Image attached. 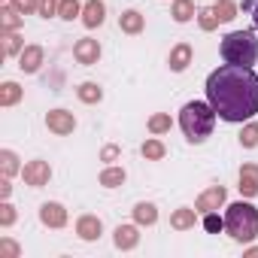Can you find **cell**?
Returning a JSON list of instances; mask_svg holds the SVG:
<instances>
[{
  "label": "cell",
  "instance_id": "13",
  "mask_svg": "<svg viewBox=\"0 0 258 258\" xmlns=\"http://www.w3.org/2000/svg\"><path fill=\"white\" fill-rule=\"evenodd\" d=\"M191 58H195V49H191L188 43H176V46L170 49L167 64H170V70H173V73H182V70H188Z\"/></svg>",
  "mask_w": 258,
  "mask_h": 258
},
{
  "label": "cell",
  "instance_id": "7",
  "mask_svg": "<svg viewBox=\"0 0 258 258\" xmlns=\"http://www.w3.org/2000/svg\"><path fill=\"white\" fill-rule=\"evenodd\" d=\"M73 58L82 64V67H94L100 61V43L91 40V37H82L73 43Z\"/></svg>",
  "mask_w": 258,
  "mask_h": 258
},
{
  "label": "cell",
  "instance_id": "3",
  "mask_svg": "<svg viewBox=\"0 0 258 258\" xmlns=\"http://www.w3.org/2000/svg\"><path fill=\"white\" fill-rule=\"evenodd\" d=\"M225 231L237 243H252L258 237V210L249 201L228 204V210H225Z\"/></svg>",
  "mask_w": 258,
  "mask_h": 258
},
{
  "label": "cell",
  "instance_id": "1",
  "mask_svg": "<svg viewBox=\"0 0 258 258\" xmlns=\"http://www.w3.org/2000/svg\"><path fill=\"white\" fill-rule=\"evenodd\" d=\"M207 100L225 121H249L258 112V73L222 64L207 76Z\"/></svg>",
  "mask_w": 258,
  "mask_h": 258
},
{
  "label": "cell",
  "instance_id": "28",
  "mask_svg": "<svg viewBox=\"0 0 258 258\" xmlns=\"http://www.w3.org/2000/svg\"><path fill=\"white\" fill-rule=\"evenodd\" d=\"M76 16H82V4H79V0H61V4H58V19L73 22Z\"/></svg>",
  "mask_w": 258,
  "mask_h": 258
},
{
  "label": "cell",
  "instance_id": "23",
  "mask_svg": "<svg viewBox=\"0 0 258 258\" xmlns=\"http://www.w3.org/2000/svg\"><path fill=\"white\" fill-rule=\"evenodd\" d=\"M124 179H127L124 167H106V170L100 173V185H103V188H118V185H124Z\"/></svg>",
  "mask_w": 258,
  "mask_h": 258
},
{
  "label": "cell",
  "instance_id": "22",
  "mask_svg": "<svg viewBox=\"0 0 258 258\" xmlns=\"http://www.w3.org/2000/svg\"><path fill=\"white\" fill-rule=\"evenodd\" d=\"M76 97H79L82 103H100V100H103V88H100L97 82H82V85L76 88Z\"/></svg>",
  "mask_w": 258,
  "mask_h": 258
},
{
  "label": "cell",
  "instance_id": "38",
  "mask_svg": "<svg viewBox=\"0 0 258 258\" xmlns=\"http://www.w3.org/2000/svg\"><path fill=\"white\" fill-rule=\"evenodd\" d=\"M10 191H13V185H10V176H4V179H0V198H10Z\"/></svg>",
  "mask_w": 258,
  "mask_h": 258
},
{
  "label": "cell",
  "instance_id": "5",
  "mask_svg": "<svg viewBox=\"0 0 258 258\" xmlns=\"http://www.w3.org/2000/svg\"><path fill=\"white\" fill-rule=\"evenodd\" d=\"M22 179H25V185H31V188H43V185H49V179H52V167H49V161H40V158L28 161V164L22 167Z\"/></svg>",
  "mask_w": 258,
  "mask_h": 258
},
{
  "label": "cell",
  "instance_id": "39",
  "mask_svg": "<svg viewBox=\"0 0 258 258\" xmlns=\"http://www.w3.org/2000/svg\"><path fill=\"white\" fill-rule=\"evenodd\" d=\"M252 22H255V28H258V0H255V7H252Z\"/></svg>",
  "mask_w": 258,
  "mask_h": 258
},
{
  "label": "cell",
  "instance_id": "9",
  "mask_svg": "<svg viewBox=\"0 0 258 258\" xmlns=\"http://www.w3.org/2000/svg\"><path fill=\"white\" fill-rule=\"evenodd\" d=\"M40 222H43L46 228H64V225H67V210H64L58 201H46V204L40 207Z\"/></svg>",
  "mask_w": 258,
  "mask_h": 258
},
{
  "label": "cell",
  "instance_id": "18",
  "mask_svg": "<svg viewBox=\"0 0 258 258\" xmlns=\"http://www.w3.org/2000/svg\"><path fill=\"white\" fill-rule=\"evenodd\" d=\"M134 222H137V225H146V228L155 225V222H158V207L149 204V201H140V204L134 207Z\"/></svg>",
  "mask_w": 258,
  "mask_h": 258
},
{
  "label": "cell",
  "instance_id": "35",
  "mask_svg": "<svg viewBox=\"0 0 258 258\" xmlns=\"http://www.w3.org/2000/svg\"><path fill=\"white\" fill-rule=\"evenodd\" d=\"M10 4H13L22 16H31V13H37V10H40V0H10Z\"/></svg>",
  "mask_w": 258,
  "mask_h": 258
},
{
  "label": "cell",
  "instance_id": "26",
  "mask_svg": "<svg viewBox=\"0 0 258 258\" xmlns=\"http://www.w3.org/2000/svg\"><path fill=\"white\" fill-rule=\"evenodd\" d=\"M213 13H216L219 22H234L237 19V4H234V0H216Z\"/></svg>",
  "mask_w": 258,
  "mask_h": 258
},
{
  "label": "cell",
  "instance_id": "31",
  "mask_svg": "<svg viewBox=\"0 0 258 258\" xmlns=\"http://www.w3.org/2000/svg\"><path fill=\"white\" fill-rule=\"evenodd\" d=\"M204 228L210 231V234H219V231H225V219L213 210V213H204Z\"/></svg>",
  "mask_w": 258,
  "mask_h": 258
},
{
  "label": "cell",
  "instance_id": "8",
  "mask_svg": "<svg viewBox=\"0 0 258 258\" xmlns=\"http://www.w3.org/2000/svg\"><path fill=\"white\" fill-rule=\"evenodd\" d=\"M225 201H228L225 185H210V188H207V191L195 201V210H198V213H213V210L225 207Z\"/></svg>",
  "mask_w": 258,
  "mask_h": 258
},
{
  "label": "cell",
  "instance_id": "37",
  "mask_svg": "<svg viewBox=\"0 0 258 258\" xmlns=\"http://www.w3.org/2000/svg\"><path fill=\"white\" fill-rule=\"evenodd\" d=\"M118 155H121V149H118L115 143H109V146L100 149V161H106V164H109V161H118Z\"/></svg>",
  "mask_w": 258,
  "mask_h": 258
},
{
  "label": "cell",
  "instance_id": "16",
  "mask_svg": "<svg viewBox=\"0 0 258 258\" xmlns=\"http://www.w3.org/2000/svg\"><path fill=\"white\" fill-rule=\"evenodd\" d=\"M118 28L124 31V34H143V28H146V19H143V13L140 10H124L121 16H118Z\"/></svg>",
  "mask_w": 258,
  "mask_h": 258
},
{
  "label": "cell",
  "instance_id": "11",
  "mask_svg": "<svg viewBox=\"0 0 258 258\" xmlns=\"http://www.w3.org/2000/svg\"><path fill=\"white\" fill-rule=\"evenodd\" d=\"M76 234H79L85 243H94V240L103 234V222H100L97 216L85 213V216H79V219H76Z\"/></svg>",
  "mask_w": 258,
  "mask_h": 258
},
{
  "label": "cell",
  "instance_id": "34",
  "mask_svg": "<svg viewBox=\"0 0 258 258\" xmlns=\"http://www.w3.org/2000/svg\"><path fill=\"white\" fill-rule=\"evenodd\" d=\"M13 222H16V207H13L10 201H4V204H0V225L10 228Z\"/></svg>",
  "mask_w": 258,
  "mask_h": 258
},
{
  "label": "cell",
  "instance_id": "4",
  "mask_svg": "<svg viewBox=\"0 0 258 258\" xmlns=\"http://www.w3.org/2000/svg\"><path fill=\"white\" fill-rule=\"evenodd\" d=\"M225 64H237V67H252L258 61V40L252 31H231L222 37L219 46Z\"/></svg>",
  "mask_w": 258,
  "mask_h": 258
},
{
  "label": "cell",
  "instance_id": "10",
  "mask_svg": "<svg viewBox=\"0 0 258 258\" xmlns=\"http://www.w3.org/2000/svg\"><path fill=\"white\" fill-rule=\"evenodd\" d=\"M43 58H46V52H43V46H25L22 49V55H19V70L22 73H37L40 67H43Z\"/></svg>",
  "mask_w": 258,
  "mask_h": 258
},
{
  "label": "cell",
  "instance_id": "36",
  "mask_svg": "<svg viewBox=\"0 0 258 258\" xmlns=\"http://www.w3.org/2000/svg\"><path fill=\"white\" fill-rule=\"evenodd\" d=\"M58 4H61V0H40V16L43 19H52V16H58Z\"/></svg>",
  "mask_w": 258,
  "mask_h": 258
},
{
  "label": "cell",
  "instance_id": "25",
  "mask_svg": "<svg viewBox=\"0 0 258 258\" xmlns=\"http://www.w3.org/2000/svg\"><path fill=\"white\" fill-rule=\"evenodd\" d=\"M140 152H143V158H146V161H161V158L167 155L164 143H161V140H155V137H152V140H146V143L140 146Z\"/></svg>",
  "mask_w": 258,
  "mask_h": 258
},
{
  "label": "cell",
  "instance_id": "30",
  "mask_svg": "<svg viewBox=\"0 0 258 258\" xmlns=\"http://www.w3.org/2000/svg\"><path fill=\"white\" fill-rule=\"evenodd\" d=\"M22 49H25V40L16 31L4 34V55H22Z\"/></svg>",
  "mask_w": 258,
  "mask_h": 258
},
{
  "label": "cell",
  "instance_id": "24",
  "mask_svg": "<svg viewBox=\"0 0 258 258\" xmlns=\"http://www.w3.org/2000/svg\"><path fill=\"white\" fill-rule=\"evenodd\" d=\"M19 170H22V164H19V155L13 149L0 152V173H4V176H16Z\"/></svg>",
  "mask_w": 258,
  "mask_h": 258
},
{
  "label": "cell",
  "instance_id": "14",
  "mask_svg": "<svg viewBox=\"0 0 258 258\" xmlns=\"http://www.w3.org/2000/svg\"><path fill=\"white\" fill-rule=\"evenodd\" d=\"M240 195L243 198H255L258 195V164H243L240 167Z\"/></svg>",
  "mask_w": 258,
  "mask_h": 258
},
{
  "label": "cell",
  "instance_id": "19",
  "mask_svg": "<svg viewBox=\"0 0 258 258\" xmlns=\"http://www.w3.org/2000/svg\"><path fill=\"white\" fill-rule=\"evenodd\" d=\"M19 28H22V13H19L13 4L0 10V31L10 34V31H19Z\"/></svg>",
  "mask_w": 258,
  "mask_h": 258
},
{
  "label": "cell",
  "instance_id": "27",
  "mask_svg": "<svg viewBox=\"0 0 258 258\" xmlns=\"http://www.w3.org/2000/svg\"><path fill=\"white\" fill-rule=\"evenodd\" d=\"M173 127V118L167 115V112H155V115H149V131L158 137V134H167Z\"/></svg>",
  "mask_w": 258,
  "mask_h": 258
},
{
  "label": "cell",
  "instance_id": "20",
  "mask_svg": "<svg viewBox=\"0 0 258 258\" xmlns=\"http://www.w3.org/2000/svg\"><path fill=\"white\" fill-rule=\"evenodd\" d=\"M170 16H173V22H179V25L191 22V19L198 16V10H195V0H173V10H170Z\"/></svg>",
  "mask_w": 258,
  "mask_h": 258
},
{
  "label": "cell",
  "instance_id": "15",
  "mask_svg": "<svg viewBox=\"0 0 258 258\" xmlns=\"http://www.w3.org/2000/svg\"><path fill=\"white\" fill-rule=\"evenodd\" d=\"M106 22V7L103 0H88V4L82 7V25L85 28H100Z\"/></svg>",
  "mask_w": 258,
  "mask_h": 258
},
{
  "label": "cell",
  "instance_id": "21",
  "mask_svg": "<svg viewBox=\"0 0 258 258\" xmlns=\"http://www.w3.org/2000/svg\"><path fill=\"white\" fill-rule=\"evenodd\" d=\"M22 85L19 82H4L0 85V106H16L19 100H22Z\"/></svg>",
  "mask_w": 258,
  "mask_h": 258
},
{
  "label": "cell",
  "instance_id": "2",
  "mask_svg": "<svg viewBox=\"0 0 258 258\" xmlns=\"http://www.w3.org/2000/svg\"><path fill=\"white\" fill-rule=\"evenodd\" d=\"M213 124H216V109L210 106V100H191L182 106L179 112V127H182V134L188 143H204L210 134H213Z\"/></svg>",
  "mask_w": 258,
  "mask_h": 258
},
{
  "label": "cell",
  "instance_id": "17",
  "mask_svg": "<svg viewBox=\"0 0 258 258\" xmlns=\"http://www.w3.org/2000/svg\"><path fill=\"white\" fill-rule=\"evenodd\" d=\"M195 222H198V210H191V207H179V210L170 213V228L173 231H191Z\"/></svg>",
  "mask_w": 258,
  "mask_h": 258
},
{
  "label": "cell",
  "instance_id": "29",
  "mask_svg": "<svg viewBox=\"0 0 258 258\" xmlns=\"http://www.w3.org/2000/svg\"><path fill=\"white\" fill-rule=\"evenodd\" d=\"M240 146L243 149H255L258 146V121H249L240 131Z\"/></svg>",
  "mask_w": 258,
  "mask_h": 258
},
{
  "label": "cell",
  "instance_id": "33",
  "mask_svg": "<svg viewBox=\"0 0 258 258\" xmlns=\"http://www.w3.org/2000/svg\"><path fill=\"white\" fill-rule=\"evenodd\" d=\"M19 255H22L19 243H13L10 237H4V240H0V258H19Z\"/></svg>",
  "mask_w": 258,
  "mask_h": 258
},
{
  "label": "cell",
  "instance_id": "32",
  "mask_svg": "<svg viewBox=\"0 0 258 258\" xmlns=\"http://www.w3.org/2000/svg\"><path fill=\"white\" fill-rule=\"evenodd\" d=\"M198 25H201L204 31H216V25H219V19H216V13H213V7H210V10H198Z\"/></svg>",
  "mask_w": 258,
  "mask_h": 258
},
{
  "label": "cell",
  "instance_id": "12",
  "mask_svg": "<svg viewBox=\"0 0 258 258\" xmlns=\"http://www.w3.org/2000/svg\"><path fill=\"white\" fill-rule=\"evenodd\" d=\"M112 243H115V249H121V252L134 249V246L140 243V231H137V225H118V228L112 231Z\"/></svg>",
  "mask_w": 258,
  "mask_h": 258
},
{
  "label": "cell",
  "instance_id": "6",
  "mask_svg": "<svg viewBox=\"0 0 258 258\" xmlns=\"http://www.w3.org/2000/svg\"><path fill=\"white\" fill-rule=\"evenodd\" d=\"M46 127L58 137H67V134L76 131V118L67 109H52V112H46Z\"/></svg>",
  "mask_w": 258,
  "mask_h": 258
}]
</instances>
